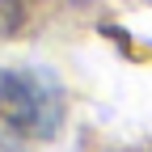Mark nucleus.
Returning a JSON list of instances; mask_svg holds the SVG:
<instances>
[{"instance_id": "2", "label": "nucleus", "mask_w": 152, "mask_h": 152, "mask_svg": "<svg viewBox=\"0 0 152 152\" xmlns=\"http://www.w3.org/2000/svg\"><path fill=\"white\" fill-rule=\"evenodd\" d=\"M17 21V0H0V30H9Z\"/></svg>"}, {"instance_id": "1", "label": "nucleus", "mask_w": 152, "mask_h": 152, "mask_svg": "<svg viewBox=\"0 0 152 152\" xmlns=\"http://www.w3.org/2000/svg\"><path fill=\"white\" fill-rule=\"evenodd\" d=\"M0 118L26 135H55L64 118L59 80L38 68H0Z\"/></svg>"}]
</instances>
